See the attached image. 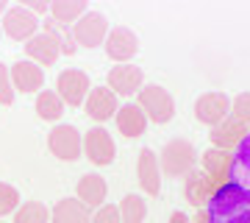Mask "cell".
Returning a JSON list of instances; mask_svg holds the SVG:
<instances>
[{"label": "cell", "mask_w": 250, "mask_h": 223, "mask_svg": "<svg viewBox=\"0 0 250 223\" xmlns=\"http://www.w3.org/2000/svg\"><path fill=\"white\" fill-rule=\"evenodd\" d=\"M208 184H211V178L197 168L192 170L189 176H184V196H187L189 204L200 206L203 201H208Z\"/></svg>", "instance_id": "22"}, {"label": "cell", "mask_w": 250, "mask_h": 223, "mask_svg": "<svg viewBox=\"0 0 250 223\" xmlns=\"http://www.w3.org/2000/svg\"><path fill=\"white\" fill-rule=\"evenodd\" d=\"M206 223H250V190L225 181L206 201Z\"/></svg>", "instance_id": "1"}, {"label": "cell", "mask_w": 250, "mask_h": 223, "mask_svg": "<svg viewBox=\"0 0 250 223\" xmlns=\"http://www.w3.org/2000/svg\"><path fill=\"white\" fill-rule=\"evenodd\" d=\"M114 123H117V131L128 137V140H136V137H142L147 131V117L139 106H136L134 100H128V103H120L114 115Z\"/></svg>", "instance_id": "17"}, {"label": "cell", "mask_w": 250, "mask_h": 223, "mask_svg": "<svg viewBox=\"0 0 250 223\" xmlns=\"http://www.w3.org/2000/svg\"><path fill=\"white\" fill-rule=\"evenodd\" d=\"M17 98V92H14V84H11V70L9 64L0 62V106H11Z\"/></svg>", "instance_id": "30"}, {"label": "cell", "mask_w": 250, "mask_h": 223, "mask_svg": "<svg viewBox=\"0 0 250 223\" xmlns=\"http://www.w3.org/2000/svg\"><path fill=\"white\" fill-rule=\"evenodd\" d=\"M134 103L145 112L147 123L164 125L175 117V98H172L170 89H164L161 84H145V87L136 92Z\"/></svg>", "instance_id": "2"}, {"label": "cell", "mask_w": 250, "mask_h": 223, "mask_svg": "<svg viewBox=\"0 0 250 223\" xmlns=\"http://www.w3.org/2000/svg\"><path fill=\"white\" fill-rule=\"evenodd\" d=\"M136 178H139V187L147 196H159L161 193V165H159V153L153 148H142L136 156Z\"/></svg>", "instance_id": "14"}, {"label": "cell", "mask_w": 250, "mask_h": 223, "mask_svg": "<svg viewBox=\"0 0 250 223\" xmlns=\"http://www.w3.org/2000/svg\"><path fill=\"white\" fill-rule=\"evenodd\" d=\"M117 209H120V221L123 223H145V218H147V201L142 196H136V193H128L117 204Z\"/></svg>", "instance_id": "24"}, {"label": "cell", "mask_w": 250, "mask_h": 223, "mask_svg": "<svg viewBox=\"0 0 250 223\" xmlns=\"http://www.w3.org/2000/svg\"><path fill=\"white\" fill-rule=\"evenodd\" d=\"M0 36H3V28H0Z\"/></svg>", "instance_id": "35"}, {"label": "cell", "mask_w": 250, "mask_h": 223, "mask_svg": "<svg viewBox=\"0 0 250 223\" xmlns=\"http://www.w3.org/2000/svg\"><path fill=\"white\" fill-rule=\"evenodd\" d=\"M11 70V84H14V92H22V95H31V92H42L45 89V70L39 64L28 62V59H17L14 64H9Z\"/></svg>", "instance_id": "13"}, {"label": "cell", "mask_w": 250, "mask_h": 223, "mask_svg": "<svg viewBox=\"0 0 250 223\" xmlns=\"http://www.w3.org/2000/svg\"><path fill=\"white\" fill-rule=\"evenodd\" d=\"M34 109H36V117H39V120L59 123L62 115H64V100L59 98V92H56V89H42V92H36Z\"/></svg>", "instance_id": "21"}, {"label": "cell", "mask_w": 250, "mask_h": 223, "mask_svg": "<svg viewBox=\"0 0 250 223\" xmlns=\"http://www.w3.org/2000/svg\"><path fill=\"white\" fill-rule=\"evenodd\" d=\"M108 31H111V25H108L106 14L89 9L75 25H72V39H75L78 48H89L92 50V48H100V45L106 42Z\"/></svg>", "instance_id": "6"}, {"label": "cell", "mask_w": 250, "mask_h": 223, "mask_svg": "<svg viewBox=\"0 0 250 223\" xmlns=\"http://www.w3.org/2000/svg\"><path fill=\"white\" fill-rule=\"evenodd\" d=\"M117 109H120V98H117L106 84H103V87H92L86 100H83V115L92 117L95 123L111 120V117L117 115Z\"/></svg>", "instance_id": "12"}, {"label": "cell", "mask_w": 250, "mask_h": 223, "mask_svg": "<svg viewBox=\"0 0 250 223\" xmlns=\"http://www.w3.org/2000/svg\"><path fill=\"white\" fill-rule=\"evenodd\" d=\"M242 134H245V131H242V125L228 117V120H223L220 125L211 128V143H214V148H223V151H225V145H228V143H239Z\"/></svg>", "instance_id": "26"}, {"label": "cell", "mask_w": 250, "mask_h": 223, "mask_svg": "<svg viewBox=\"0 0 250 223\" xmlns=\"http://www.w3.org/2000/svg\"><path fill=\"white\" fill-rule=\"evenodd\" d=\"M231 115V95L223 92V89H211V92H203L200 98L195 100V120L197 123L214 128L223 120H228Z\"/></svg>", "instance_id": "7"}, {"label": "cell", "mask_w": 250, "mask_h": 223, "mask_svg": "<svg viewBox=\"0 0 250 223\" xmlns=\"http://www.w3.org/2000/svg\"><path fill=\"white\" fill-rule=\"evenodd\" d=\"M25 59L39 64V67L45 70V67H53V64L62 59V50H59V45H56L53 36L45 34V31H39L36 36H31L25 42Z\"/></svg>", "instance_id": "16"}, {"label": "cell", "mask_w": 250, "mask_h": 223, "mask_svg": "<svg viewBox=\"0 0 250 223\" xmlns=\"http://www.w3.org/2000/svg\"><path fill=\"white\" fill-rule=\"evenodd\" d=\"M47 148L56 159L78 162L83 156V134L70 123H56L47 134Z\"/></svg>", "instance_id": "4"}, {"label": "cell", "mask_w": 250, "mask_h": 223, "mask_svg": "<svg viewBox=\"0 0 250 223\" xmlns=\"http://www.w3.org/2000/svg\"><path fill=\"white\" fill-rule=\"evenodd\" d=\"M42 31H45V34H50L56 39V45H59L62 56H75V53H78V45H75V39H72V28H67V25H62V23H56V20L45 17Z\"/></svg>", "instance_id": "23"}, {"label": "cell", "mask_w": 250, "mask_h": 223, "mask_svg": "<svg viewBox=\"0 0 250 223\" xmlns=\"http://www.w3.org/2000/svg\"><path fill=\"white\" fill-rule=\"evenodd\" d=\"M6 11H9V3H6V0H0V17H3Z\"/></svg>", "instance_id": "34"}, {"label": "cell", "mask_w": 250, "mask_h": 223, "mask_svg": "<svg viewBox=\"0 0 250 223\" xmlns=\"http://www.w3.org/2000/svg\"><path fill=\"white\" fill-rule=\"evenodd\" d=\"M0 28L14 42H28L31 36H36L42 31V20L34 17L22 3H17V6H9V11L0 17Z\"/></svg>", "instance_id": "5"}, {"label": "cell", "mask_w": 250, "mask_h": 223, "mask_svg": "<svg viewBox=\"0 0 250 223\" xmlns=\"http://www.w3.org/2000/svg\"><path fill=\"white\" fill-rule=\"evenodd\" d=\"M20 193L17 187H11V184H6V181H0V218H9V215H14L20 209Z\"/></svg>", "instance_id": "28"}, {"label": "cell", "mask_w": 250, "mask_h": 223, "mask_svg": "<svg viewBox=\"0 0 250 223\" xmlns=\"http://www.w3.org/2000/svg\"><path fill=\"white\" fill-rule=\"evenodd\" d=\"M228 181L250 190V128L239 137V143L233 145V153L228 159Z\"/></svg>", "instance_id": "15"}, {"label": "cell", "mask_w": 250, "mask_h": 223, "mask_svg": "<svg viewBox=\"0 0 250 223\" xmlns=\"http://www.w3.org/2000/svg\"><path fill=\"white\" fill-rule=\"evenodd\" d=\"M170 223H192V218H189L187 212H178V209H175V212L170 215Z\"/></svg>", "instance_id": "33"}, {"label": "cell", "mask_w": 250, "mask_h": 223, "mask_svg": "<svg viewBox=\"0 0 250 223\" xmlns=\"http://www.w3.org/2000/svg\"><path fill=\"white\" fill-rule=\"evenodd\" d=\"M86 11H89V6L83 0H50L47 17L56 20V23H62V25H67V28H72Z\"/></svg>", "instance_id": "20"}, {"label": "cell", "mask_w": 250, "mask_h": 223, "mask_svg": "<svg viewBox=\"0 0 250 223\" xmlns=\"http://www.w3.org/2000/svg\"><path fill=\"white\" fill-rule=\"evenodd\" d=\"M161 176L167 178H184L197 168V151L189 140H170L159 151Z\"/></svg>", "instance_id": "3"}, {"label": "cell", "mask_w": 250, "mask_h": 223, "mask_svg": "<svg viewBox=\"0 0 250 223\" xmlns=\"http://www.w3.org/2000/svg\"><path fill=\"white\" fill-rule=\"evenodd\" d=\"M92 209L75 196H67L50 206V223H89Z\"/></svg>", "instance_id": "19"}, {"label": "cell", "mask_w": 250, "mask_h": 223, "mask_svg": "<svg viewBox=\"0 0 250 223\" xmlns=\"http://www.w3.org/2000/svg\"><path fill=\"white\" fill-rule=\"evenodd\" d=\"M106 87L114 92L117 98H120V95L131 98V95H136V92L145 87V73H142V67H136L134 62H128V64H114V67L108 70Z\"/></svg>", "instance_id": "11"}, {"label": "cell", "mask_w": 250, "mask_h": 223, "mask_svg": "<svg viewBox=\"0 0 250 223\" xmlns=\"http://www.w3.org/2000/svg\"><path fill=\"white\" fill-rule=\"evenodd\" d=\"M83 156L98 168H108L117 159V143L111 131H106L103 125H92L89 131L83 134Z\"/></svg>", "instance_id": "8"}, {"label": "cell", "mask_w": 250, "mask_h": 223, "mask_svg": "<svg viewBox=\"0 0 250 223\" xmlns=\"http://www.w3.org/2000/svg\"><path fill=\"white\" fill-rule=\"evenodd\" d=\"M14 223H50V206L42 201H22L14 212Z\"/></svg>", "instance_id": "25"}, {"label": "cell", "mask_w": 250, "mask_h": 223, "mask_svg": "<svg viewBox=\"0 0 250 223\" xmlns=\"http://www.w3.org/2000/svg\"><path fill=\"white\" fill-rule=\"evenodd\" d=\"M89 75L83 70H75V67H67L56 75V92H59V98L64 100V106H72L78 109L83 106V100L89 95Z\"/></svg>", "instance_id": "9"}, {"label": "cell", "mask_w": 250, "mask_h": 223, "mask_svg": "<svg viewBox=\"0 0 250 223\" xmlns=\"http://www.w3.org/2000/svg\"><path fill=\"white\" fill-rule=\"evenodd\" d=\"M228 159L231 153L223 148H208L203 153V173L206 176H223V170H228Z\"/></svg>", "instance_id": "27"}, {"label": "cell", "mask_w": 250, "mask_h": 223, "mask_svg": "<svg viewBox=\"0 0 250 223\" xmlns=\"http://www.w3.org/2000/svg\"><path fill=\"white\" fill-rule=\"evenodd\" d=\"M22 6H25L34 17H39V14L47 17V11H50V3H47V0H22Z\"/></svg>", "instance_id": "32"}, {"label": "cell", "mask_w": 250, "mask_h": 223, "mask_svg": "<svg viewBox=\"0 0 250 223\" xmlns=\"http://www.w3.org/2000/svg\"><path fill=\"white\" fill-rule=\"evenodd\" d=\"M89 223H123L120 221V209H117V204H103L100 209H95Z\"/></svg>", "instance_id": "31"}, {"label": "cell", "mask_w": 250, "mask_h": 223, "mask_svg": "<svg viewBox=\"0 0 250 223\" xmlns=\"http://www.w3.org/2000/svg\"><path fill=\"white\" fill-rule=\"evenodd\" d=\"M103 50H106V56L114 64H128L134 62L136 53H139V36L128 25H114L108 31L106 42H103Z\"/></svg>", "instance_id": "10"}, {"label": "cell", "mask_w": 250, "mask_h": 223, "mask_svg": "<svg viewBox=\"0 0 250 223\" xmlns=\"http://www.w3.org/2000/svg\"><path fill=\"white\" fill-rule=\"evenodd\" d=\"M231 120L239 125H250V92H239L236 98H231Z\"/></svg>", "instance_id": "29"}, {"label": "cell", "mask_w": 250, "mask_h": 223, "mask_svg": "<svg viewBox=\"0 0 250 223\" xmlns=\"http://www.w3.org/2000/svg\"><path fill=\"white\" fill-rule=\"evenodd\" d=\"M106 196H108V184L100 173H86V176H81L78 184H75V198L83 201L92 212L106 204Z\"/></svg>", "instance_id": "18"}]
</instances>
